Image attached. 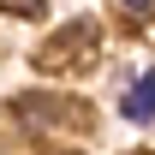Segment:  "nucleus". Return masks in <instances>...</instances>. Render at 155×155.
<instances>
[{"instance_id": "1", "label": "nucleus", "mask_w": 155, "mask_h": 155, "mask_svg": "<svg viewBox=\"0 0 155 155\" xmlns=\"http://www.w3.org/2000/svg\"><path fill=\"white\" fill-rule=\"evenodd\" d=\"M12 114H18V125H24V131H42V125L66 119V101H48V96H24V101H12Z\"/></svg>"}, {"instance_id": "2", "label": "nucleus", "mask_w": 155, "mask_h": 155, "mask_svg": "<svg viewBox=\"0 0 155 155\" xmlns=\"http://www.w3.org/2000/svg\"><path fill=\"white\" fill-rule=\"evenodd\" d=\"M119 107H125V119H137V125H143V119L155 114V72H143V78H137V84H131V96L119 101Z\"/></svg>"}, {"instance_id": "3", "label": "nucleus", "mask_w": 155, "mask_h": 155, "mask_svg": "<svg viewBox=\"0 0 155 155\" xmlns=\"http://www.w3.org/2000/svg\"><path fill=\"white\" fill-rule=\"evenodd\" d=\"M0 6H6V12H24V18H36L48 0H0Z\"/></svg>"}, {"instance_id": "4", "label": "nucleus", "mask_w": 155, "mask_h": 155, "mask_svg": "<svg viewBox=\"0 0 155 155\" xmlns=\"http://www.w3.org/2000/svg\"><path fill=\"white\" fill-rule=\"evenodd\" d=\"M125 6H131V12H143V6H149V0H125Z\"/></svg>"}]
</instances>
